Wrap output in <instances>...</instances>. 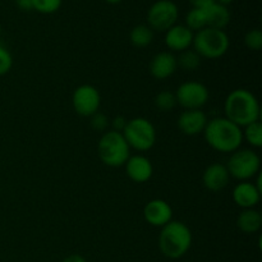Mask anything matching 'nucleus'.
I'll return each mask as SVG.
<instances>
[{
  "label": "nucleus",
  "mask_w": 262,
  "mask_h": 262,
  "mask_svg": "<svg viewBox=\"0 0 262 262\" xmlns=\"http://www.w3.org/2000/svg\"><path fill=\"white\" fill-rule=\"evenodd\" d=\"M202 135L207 145L217 152L233 154L243 143L242 128L225 117L209 120Z\"/></svg>",
  "instance_id": "1"
},
{
  "label": "nucleus",
  "mask_w": 262,
  "mask_h": 262,
  "mask_svg": "<svg viewBox=\"0 0 262 262\" xmlns=\"http://www.w3.org/2000/svg\"><path fill=\"white\" fill-rule=\"evenodd\" d=\"M224 112L225 118L241 128L258 122L261 118L260 102L247 89H235L230 91L225 97Z\"/></svg>",
  "instance_id": "2"
},
{
  "label": "nucleus",
  "mask_w": 262,
  "mask_h": 262,
  "mask_svg": "<svg viewBox=\"0 0 262 262\" xmlns=\"http://www.w3.org/2000/svg\"><path fill=\"white\" fill-rule=\"evenodd\" d=\"M159 234V250L170 260L183 257L192 246V232L189 227L178 220H171L163 228Z\"/></svg>",
  "instance_id": "3"
},
{
  "label": "nucleus",
  "mask_w": 262,
  "mask_h": 262,
  "mask_svg": "<svg viewBox=\"0 0 262 262\" xmlns=\"http://www.w3.org/2000/svg\"><path fill=\"white\" fill-rule=\"evenodd\" d=\"M97 155L109 168L124 166L130 156V147L120 132L109 129L104 132L97 143Z\"/></svg>",
  "instance_id": "4"
},
{
  "label": "nucleus",
  "mask_w": 262,
  "mask_h": 262,
  "mask_svg": "<svg viewBox=\"0 0 262 262\" xmlns=\"http://www.w3.org/2000/svg\"><path fill=\"white\" fill-rule=\"evenodd\" d=\"M230 41L224 30H216V28H202L197 31L193 37V50L201 56L202 59H210L215 60L229 50Z\"/></svg>",
  "instance_id": "5"
},
{
  "label": "nucleus",
  "mask_w": 262,
  "mask_h": 262,
  "mask_svg": "<svg viewBox=\"0 0 262 262\" xmlns=\"http://www.w3.org/2000/svg\"><path fill=\"white\" fill-rule=\"evenodd\" d=\"M122 135L127 141L128 146L140 152L151 150L155 146L156 138H158L155 125L151 120L143 117L128 120Z\"/></svg>",
  "instance_id": "6"
},
{
  "label": "nucleus",
  "mask_w": 262,
  "mask_h": 262,
  "mask_svg": "<svg viewBox=\"0 0 262 262\" xmlns=\"http://www.w3.org/2000/svg\"><path fill=\"white\" fill-rule=\"evenodd\" d=\"M230 178L239 182H247L255 179L261 173V158L252 148H238L228 160L227 165Z\"/></svg>",
  "instance_id": "7"
},
{
  "label": "nucleus",
  "mask_w": 262,
  "mask_h": 262,
  "mask_svg": "<svg viewBox=\"0 0 262 262\" xmlns=\"http://www.w3.org/2000/svg\"><path fill=\"white\" fill-rule=\"evenodd\" d=\"M177 105H181L184 110L202 109L210 99V91L202 82L186 81L179 84L174 92Z\"/></svg>",
  "instance_id": "8"
},
{
  "label": "nucleus",
  "mask_w": 262,
  "mask_h": 262,
  "mask_svg": "<svg viewBox=\"0 0 262 262\" xmlns=\"http://www.w3.org/2000/svg\"><path fill=\"white\" fill-rule=\"evenodd\" d=\"M179 17V10L171 0H159L154 3L147 13L148 27L152 31L166 32L173 27Z\"/></svg>",
  "instance_id": "9"
},
{
  "label": "nucleus",
  "mask_w": 262,
  "mask_h": 262,
  "mask_svg": "<svg viewBox=\"0 0 262 262\" xmlns=\"http://www.w3.org/2000/svg\"><path fill=\"white\" fill-rule=\"evenodd\" d=\"M72 106L74 112L84 118H90L95 113L100 112L101 95L92 84H81L77 87L72 95Z\"/></svg>",
  "instance_id": "10"
},
{
  "label": "nucleus",
  "mask_w": 262,
  "mask_h": 262,
  "mask_svg": "<svg viewBox=\"0 0 262 262\" xmlns=\"http://www.w3.org/2000/svg\"><path fill=\"white\" fill-rule=\"evenodd\" d=\"M143 217L151 227L163 228L173 220V209L165 200H151L143 207Z\"/></svg>",
  "instance_id": "11"
},
{
  "label": "nucleus",
  "mask_w": 262,
  "mask_h": 262,
  "mask_svg": "<svg viewBox=\"0 0 262 262\" xmlns=\"http://www.w3.org/2000/svg\"><path fill=\"white\" fill-rule=\"evenodd\" d=\"M125 174L135 183H146L154 176L152 163L145 155H130L124 164Z\"/></svg>",
  "instance_id": "12"
},
{
  "label": "nucleus",
  "mask_w": 262,
  "mask_h": 262,
  "mask_svg": "<svg viewBox=\"0 0 262 262\" xmlns=\"http://www.w3.org/2000/svg\"><path fill=\"white\" fill-rule=\"evenodd\" d=\"M207 122V115L201 109L184 110L178 117L177 125L183 135L193 137L204 133Z\"/></svg>",
  "instance_id": "13"
},
{
  "label": "nucleus",
  "mask_w": 262,
  "mask_h": 262,
  "mask_svg": "<svg viewBox=\"0 0 262 262\" xmlns=\"http://www.w3.org/2000/svg\"><path fill=\"white\" fill-rule=\"evenodd\" d=\"M178 69L177 56L171 51H160L150 61L148 71L155 79L164 81L173 76Z\"/></svg>",
  "instance_id": "14"
},
{
  "label": "nucleus",
  "mask_w": 262,
  "mask_h": 262,
  "mask_svg": "<svg viewBox=\"0 0 262 262\" xmlns=\"http://www.w3.org/2000/svg\"><path fill=\"white\" fill-rule=\"evenodd\" d=\"M230 182L227 166L220 163L210 164L202 174V183L210 192H220L227 188Z\"/></svg>",
  "instance_id": "15"
},
{
  "label": "nucleus",
  "mask_w": 262,
  "mask_h": 262,
  "mask_svg": "<svg viewBox=\"0 0 262 262\" xmlns=\"http://www.w3.org/2000/svg\"><path fill=\"white\" fill-rule=\"evenodd\" d=\"M262 192L257 189L253 182H239L233 188V201L241 209H255L260 204Z\"/></svg>",
  "instance_id": "16"
},
{
  "label": "nucleus",
  "mask_w": 262,
  "mask_h": 262,
  "mask_svg": "<svg viewBox=\"0 0 262 262\" xmlns=\"http://www.w3.org/2000/svg\"><path fill=\"white\" fill-rule=\"evenodd\" d=\"M194 33L184 25H174L165 32V45L169 50L182 53L191 49Z\"/></svg>",
  "instance_id": "17"
},
{
  "label": "nucleus",
  "mask_w": 262,
  "mask_h": 262,
  "mask_svg": "<svg viewBox=\"0 0 262 262\" xmlns=\"http://www.w3.org/2000/svg\"><path fill=\"white\" fill-rule=\"evenodd\" d=\"M206 15L207 27L216 28V30H223L227 27L230 22V12L228 7L214 2L207 7L202 8Z\"/></svg>",
  "instance_id": "18"
},
{
  "label": "nucleus",
  "mask_w": 262,
  "mask_h": 262,
  "mask_svg": "<svg viewBox=\"0 0 262 262\" xmlns=\"http://www.w3.org/2000/svg\"><path fill=\"white\" fill-rule=\"evenodd\" d=\"M237 227L245 234H255L262 227V215L256 209L242 210L237 217Z\"/></svg>",
  "instance_id": "19"
},
{
  "label": "nucleus",
  "mask_w": 262,
  "mask_h": 262,
  "mask_svg": "<svg viewBox=\"0 0 262 262\" xmlns=\"http://www.w3.org/2000/svg\"><path fill=\"white\" fill-rule=\"evenodd\" d=\"M129 41L136 48H147L154 41V31L147 25H137L129 33Z\"/></svg>",
  "instance_id": "20"
},
{
  "label": "nucleus",
  "mask_w": 262,
  "mask_h": 262,
  "mask_svg": "<svg viewBox=\"0 0 262 262\" xmlns=\"http://www.w3.org/2000/svg\"><path fill=\"white\" fill-rule=\"evenodd\" d=\"M202 58L193 50V49H187V50L179 53L177 56V64L178 68H182L183 71L193 72L200 68L201 66Z\"/></svg>",
  "instance_id": "21"
},
{
  "label": "nucleus",
  "mask_w": 262,
  "mask_h": 262,
  "mask_svg": "<svg viewBox=\"0 0 262 262\" xmlns=\"http://www.w3.org/2000/svg\"><path fill=\"white\" fill-rule=\"evenodd\" d=\"M243 141L252 146L253 148L262 147V123L261 120L252 123V124L246 125L242 128Z\"/></svg>",
  "instance_id": "22"
},
{
  "label": "nucleus",
  "mask_w": 262,
  "mask_h": 262,
  "mask_svg": "<svg viewBox=\"0 0 262 262\" xmlns=\"http://www.w3.org/2000/svg\"><path fill=\"white\" fill-rule=\"evenodd\" d=\"M186 26L192 32L193 31L197 32V31L202 30V28H206L207 22L204 9L202 8H193V9L189 10L186 17Z\"/></svg>",
  "instance_id": "23"
},
{
  "label": "nucleus",
  "mask_w": 262,
  "mask_h": 262,
  "mask_svg": "<svg viewBox=\"0 0 262 262\" xmlns=\"http://www.w3.org/2000/svg\"><path fill=\"white\" fill-rule=\"evenodd\" d=\"M154 105L160 112H170L177 106L176 95L170 91H161L154 99Z\"/></svg>",
  "instance_id": "24"
},
{
  "label": "nucleus",
  "mask_w": 262,
  "mask_h": 262,
  "mask_svg": "<svg viewBox=\"0 0 262 262\" xmlns=\"http://www.w3.org/2000/svg\"><path fill=\"white\" fill-rule=\"evenodd\" d=\"M61 0H32V9L42 13L51 14L60 8Z\"/></svg>",
  "instance_id": "25"
},
{
  "label": "nucleus",
  "mask_w": 262,
  "mask_h": 262,
  "mask_svg": "<svg viewBox=\"0 0 262 262\" xmlns=\"http://www.w3.org/2000/svg\"><path fill=\"white\" fill-rule=\"evenodd\" d=\"M245 45L247 46L250 50L258 51L262 49V32L257 28L251 30L246 33L245 36Z\"/></svg>",
  "instance_id": "26"
},
{
  "label": "nucleus",
  "mask_w": 262,
  "mask_h": 262,
  "mask_svg": "<svg viewBox=\"0 0 262 262\" xmlns=\"http://www.w3.org/2000/svg\"><path fill=\"white\" fill-rule=\"evenodd\" d=\"M109 118L101 112L95 113L92 117H90V125L96 132H106L107 128H109Z\"/></svg>",
  "instance_id": "27"
},
{
  "label": "nucleus",
  "mask_w": 262,
  "mask_h": 262,
  "mask_svg": "<svg viewBox=\"0 0 262 262\" xmlns=\"http://www.w3.org/2000/svg\"><path fill=\"white\" fill-rule=\"evenodd\" d=\"M13 67V56L4 46H0V76L9 73Z\"/></svg>",
  "instance_id": "28"
},
{
  "label": "nucleus",
  "mask_w": 262,
  "mask_h": 262,
  "mask_svg": "<svg viewBox=\"0 0 262 262\" xmlns=\"http://www.w3.org/2000/svg\"><path fill=\"white\" fill-rule=\"evenodd\" d=\"M127 123H128L127 118L123 117V115H117V117L112 120V129L115 130V132L122 133L123 130H124Z\"/></svg>",
  "instance_id": "29"
},
{
  "label": "nucleus",
  "mask_w": 262,
  "mask_h": 262,
  "mask_svg": "<svg viewBox=\"0 0 262 262\" xmlns=\"http://www.w3.org/2000/svg\"><path fill=\"white\" fill-rule=\"evenodd\" d=\"M189 2L193 5V8H205L211 4V3H214L215 0H189Z\"/></svg>",
  "instance_id": "30"
},
{
  "label": "nucleus",
  "mask_w": 262,
  "mask_h": 262,
  "mask_svg": "<svg viewBox=\"0 0 262 262\" xmlns=\"http://www.w3.org/2000/svg\"><path fill=\"white\" fill-rule=\"evenodd\" d=\"M17 5L23 10H31L32 9V0H15Z\"/></svg>",
  "instance_id": "31"
},
{
  "label": "nucleus",
  "mask_w": 262,
  "mask_h": 262,
  "mask_svg": "<svg viewBox=\"0 0 262 262\" xmlns=\"http://www.w3.org/2000/svg\"><path fill=\"white\" fill-rule=\"evenodd\" d=\"M63 262H87L86 258L82 257L81 255H71L67 258H64Z\"/></svg>",
  "instance_id": "32"
},
{
  "label": "nucleus",
  "mask_w": 262,
  "mask_h": 262,
  "mask_svg": "<svg viewBox=\"0 0 262 262\" xmlns=\"http://www.w3.org/2000/svg\"><path fill=\"white\" fill-rule=\"evenodd\" d=\"M215 2L219 3V4H222V5H225V7H228V5H229L233 0H215Z\"/></svg>",
  "instance_id": "33"
},
{
  "label": "nucleus",
  "mask_w": 262,
  "mask_h": 262,
  "mask_svg": "<svg viewBox=\"0 0 262 262\" xmlns=\"http://www.w3.org/2000/svg\"><path fill=\"white\" fill-rule=\"evenodd\" d=\"M105 2L110 3V4H117V3H120L122 0H105Z\"/></svg>",
  "instance_id": "34"
}]
</instances>
